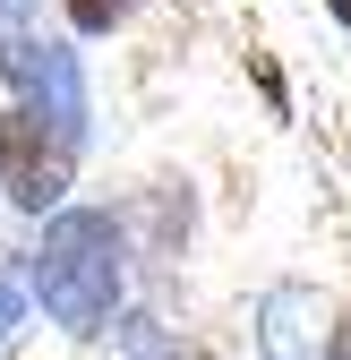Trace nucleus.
Returning <instances> with one entry per match:
<instances>
[{
	"mask_svg": "<svg viewBox=\"0 0 351 360\" xmlns=\"http://www.w3.org/2000/svg\"><path fill=\"white\" fill-rule=\"evenodd\" d=\"M77 155H86V138H69L52 112H34V103L0 112V198L9 206H26V214L60 206L77 180Z\"/></svg>",
	"mask_w": 351,
	"mask_h": 360,
	"instance_id": "f03ea898",
	"label": "nucleus"
},
{
	"mask_svg": "<svg viewBox=\"0 0 351 360\" xmlns=\"http://www.w3.org/2000/svg\"><path fill=\"white\" fill-rule=\"evenodd\" d=\"M326 9H334V18H343V26H351V0H326Z\"/></svg>",
	"mask_w": 351,
	"mask_h": 360,
	"instance_id": "1a4fd4ad",
	"label": "nucleus"
},
{
	"mask_svg": "<svg viewBox=\"0 0 351 360\" xmlns=\"http://www.w3.org/2000/svg\"><path fill=\"white\" fill-rule=\"evenodd\" d=\"M146 360H154V352H146Z\"/></svg>",
	"mask_w": 351,
	"mask_h": 360,
	"instance_id": "f8f14e48",
	"label": "nucleus"
},
{
	"mask_svg": "<svg viewBox=\"0 0 351 360\" xmlns=\"http://www.w3.org/2000/svg\"><path fill=\"white\" fill-rule=\"evenodd\" d=\"M326 360H351V318H334V326H326Z\"/></svg>",
	"mask_w": 351,
	"mask_h": 360,
	"instance_id": "6e6552de",
	"label": "nucleus"
},
{
	"mask_svg": "<svg viewBox=\"0 0 351 360\" xmlns=\"http://www.w3.org/2000/svg\"><path fill=\"white\" fill-rule=\"evenodd\" d=\"M189 360H214V352H189Z\"/></svg>",
	"mask_w": 351,
	"mask_h": 360,
	"instance_id": "9b49d317",
	"label": "nucleus"
},
{
	"mask_svg": "<svg viewBox=\"0 0 351 360\" xmlns=\"http://www.w3.org/2000/svg\"><path fill=\"white\" fill-rule=\"evenodd\" d=\"M18 86H26V103L34 112H52L69 138H86V120H95V95H86V60L69 52V43H26V60H18Z\"/></svg>",
	"mask_w": 351,
	"mask_h": 360,
	"instance_id": "7ed1b4c3",
	"label": "nucleus"
},
{
	"mask_svg": "<svg viewBox=\"0 0 351 360\" xmlns=\"http://www.w3.org/2000/svg\"><path fill=\"white\" fill-rule=\"evenodd\" d=\"M26 283L43 300V318L60 335H103L112 309H120V283H128V249H120V223L103 206H60L43 223V240L26 257Z\"/></svg>",
	"mask_w": 351,
	"mask_h": 360,
	"instance_id": "f257e3e1",
	"label": "nucleus"
},
{
	"mask_svg": "<svg viewBox=\"0 0 351 360\" xmlns=\"http://www.w3.org/2000/svg\"><path fill=\"white\" fill-rule=\"evenodd\" d=\"M257 318H266V326H257V335H266V360H317V292L274 283Z\"/></svg>",
	"mask_w": 351,
	"mask_h": 360,
	"instance_id": "20e7f679",
	"label": "nucleus"
},
{
	"mask_svg": "<svg viewBox=\"0 0 351 360\" xmlns=\"http://www.w3.org/2000/svg\"><path fill=\"white\" fill-rule=\"evenodd\" d=\"M60 9H69L77 34H120L128 18H138V0H60Z\"/></svg>",
	"mask_w": 351,
	"mask_h": 360,
	"instance_id": "39448f33",
	"label": "nucleus"
},
{
	"mask_svg": "<svg viewBox=\"0 0 351 360\" xmlns=\"http://www.w3.org/2000/svg\"><path fill=\"white\" fill-rule=\"evenodd\" d=\"M9 9H34V0H9Z\"/></svg>",
	"mask_w": 351,
	"mask_h": 360,
	"instance_id": "9d476101",
	"label": "nucleus"
},
{
	"mask_svg": "<svg viewBox=\"0 0 351 360\" xmlns=\"http://www.w3.org/2000/svg\"><path fill=\"white\" fill-rule=\"evenodd\" d=\"M26 292H34V283L18 275V266H0V360H9V343L26 335Z\"/></svg>",
	"mask_w": 351,
	"mask_h": 360,
	"instance_id": "423d86ee",
	"label": "nucleus"
},
{
	"mask_svg": "<svg viewBox=\"0 0 351 360\" xmlns=\"http://www.w3.org/2000/svg\"><path fill=\"white\" fill-rule=\"evenodd\" d=\"M26 9H9V0H0V86H18V60H26Z\"/></svg>",
	"mask_w": 351,
	"mask_h": 360,
	"instance_id": "0eeeda50",
	"label": "nucleus"
}]
</instances>
